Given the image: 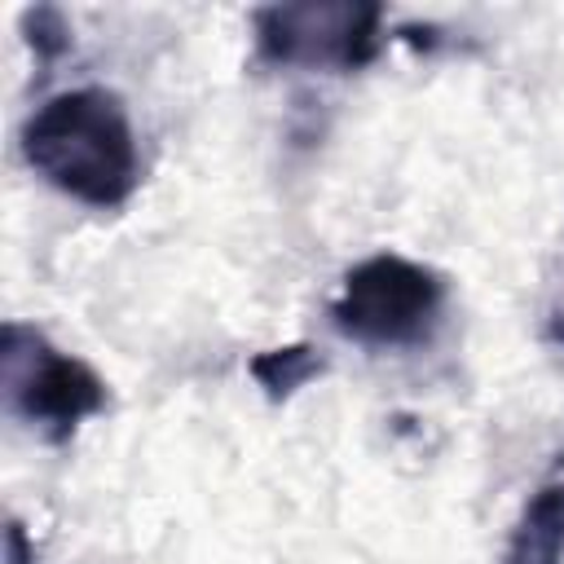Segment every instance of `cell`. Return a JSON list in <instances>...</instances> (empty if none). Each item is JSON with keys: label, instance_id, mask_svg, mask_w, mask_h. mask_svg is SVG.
<instances>
[{"label": "cell", "instance_id": "4", "mask_svg": "<svg viewBox=\"0 0 564 564\" xmlns=\"http://www.w3.org/2000/svg\"><path fill=\"white\" fill-rule=\"evenodd\" d=\"M383 4L366 0H304L264 4L251 13L256 62L278 70H330L348 75L383 53Z\"/></svg>", "mask_w": 564, "mask_h": 564}, {"label": "cell", "instance_id": "9", "mask_svg": "<svg viewBox=\"0 0 564 564\" xmlns=\"http://www.w3.org/2000/svg\"><path fill=\"white\" fill-rule=\"evenodd\" d=\"M546 335H551L555 344H564V291H560V300H555L551 313H546Z\"/></svg>", "mask_w": 564, "mask_h": 564}, {"label": "cell", "instance_id": "2", "mask_svg": "<svg viewBox=\"0 0 564 564\" xmlns=\"http://www.w3.org/2000/svg\"><path fill=\"white\" fill-rule=\"evenodd\" d=\"M449 304V282L401 251H375L357 260L339 295L330 300V326L375 352H401V348H423L445 322Z\"/></svg>", "mask_w": 564, "mask_h": 564}, {"label": "cell", "instance_id": "3", "mask_svg": "<svg viewBox=\"0 0 564 564\" xmlns=\"http://www.w3.org/2000/svg\"><path fill=\"white\" fill-rule=\"evenodd\" d=\"M0 392L9 419L44 445H66L79 423L110 405L106 379L31 322H4L0 330Z\"/></svg>", "mask_w": 564, "mask_h": 564}, {"label": "cell", "instance_id": "6", "mask_svg": "<svg viewBox=\"0 0 564 564\" xmlns=\"http://www.w3.org/2000/svg\"><path fill=\"white\" fill-rule=\"evenodd\" d=\"M322 370H326V357L313 344H286V348H269L251 357V379L264 388L269 401H286L291 392L313 383Z\"/></svg>", "mask_w": 564, "mask_h": 564}, {"label": "cell", "instance_id": "1", "mask_svg": "<svg viewBox=\"0 0 564 564\" xmlns=\"http://www.w3.org/2000/svg\"><path fill=\"white\" fill-rule=\"evenodd\" d=\"M22 159L44 185L93 212H119L141 185L132 115L101 84L62 88L40 101L22 123Z\"/></svg>", "mask_w": 564, "mask_h": 564}, {"label": "cell", "instance_id": "8", "mask_svg": "<svg viewBox=\"0 0 564 564\" xmlns=\"http://www.w3.org/2000/svg\"><path fill=\"white\" fill-rule=\"evenodd\" d=\"M4 560L9 564H35V546H26V529L18 520H9V529H4Z\"/></svg>", "mask_w": 564, "mask_h": 564}, {"label": "cell", "instance_id": "5", "mask_svg": "<svg viewBox=\"0 0 564 564\" xmlns=\"http://www.w3.org/2000/svg\"><path fill=\"white\" fill-rule=\"evenodd\" d=\"M502 564H564V476L542 480L524 498Z\"/></svg>", "mask_w": 564, "mask_h": 564}, {"label": "cell", "instance_id": "7", "mask_svg": "<svg viewBox=\"0 0 564 564\" xmlns=\"http://www.w3.org/2000/svg\"><path fill=\"white\" fill-rule=\"evenodd\" d=\"M22 22H26V40H31V48H35V62L40 66H48L53 57H62L66 48H70V26H66V18L57 13V9H48V4H40V9H26L22 13Z\"/></svg>", "mask_w": 564, "mask_h": 564}]
</instances>
